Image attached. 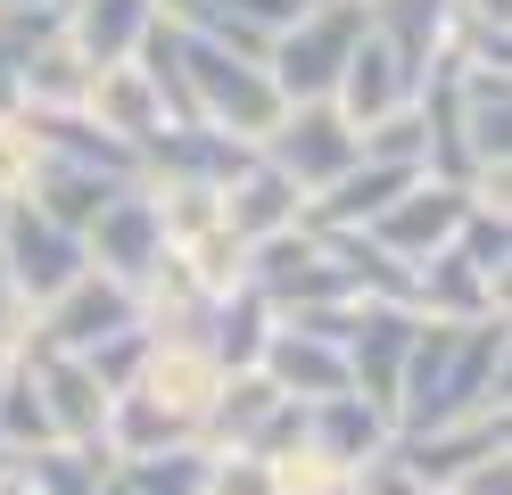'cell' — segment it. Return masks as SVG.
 <instances>
[{
	"label": "cell",
	"instance_id": "obj_1",
	"mask_svg": "<svg viewBox=\"0 0 512 495\" xmlns=\"http://www.w3.org/2000/svg\"><path fill=\"white\" fill-rule=\"evenodd\" d=\"M512 413V330L504 314L488 322H422L413 330V355H405V380H397V438L413 429H446V421H488Z\"/></svg>",
	"mask_w": 512,
	"mask_h": 495
},
{
	"label": "cell",
	"instance_id": "obj_2",
	"mask_svg": "<svg viewBox=\"0 0 512 495\" xmlns=\"http://www.w3.org/2000/svg\"><path fill=\"white\" fill-rule=\"evenodd\" d=\"M248 289L265 297L273 314H314V306H356V264H347V240L323 223H290L273 240L248 248Z\"/></svg>",
	"mask_w": 512,
	"mask_h": 495
},
{
	"label": "cell",
	"instance_id": "obj_3",
	"mask_svg": "<svg viewBox=\"0 0 512 495\" xmlns=\"http://www.w3.org/2000/svg\"><path fill=\"white\" fill-rule=\"evenodd\" d=\"M356 33H364V9L298 0V9L265 33V75H273V91H281V108H290V99H331L347 50H356Z\"/></svg>",
	"mask_w": 512,
	"mask_h": 495
},
{
	"label": "cell",
	"instance_id": "obj_4",
	"mask_svg": "<svg viewBox=\"0 0 512 495\" xmlns=\"http://www.w3.org/2000/svg\"><path fill=\"white\" fill-rule=\"evenodd\" d=\"M256 157H265L273 174H290L298 198H323L347 165H356V124H347L331 99H290L281 124L256 141Z\"/></svg>",
	"mask_w": 512,
	"mask_h": 495
},
{
	"label": "cell",
	"instance_id": "obj_5",
	"mask_svg": "<svg viewBox=\"0 0 512 495\" xmlns=\"http://www.w3.org/2000/svg\"><path fill=\"white\" fill-rule=\"evenodd\" d=\"M298 429H306V405L298 396H281L265 372H223L215 388V405L199 421V446H248V454H290L298 446Z\"/></svg>",
	"mask_w": 512,
	"mask_h": 495
},
{
	"label": "cell",
	"instance_id": "obj_6",
	"mask_svg": "<svg viewBox=\"0 0 512 495\" xmlns=\"http://www.w3.org/2000/svg\"><path fill=\"white\" fill-rule=\"evenodd\" d=\"M215 388H223V355L199 339V330H190V339H157V330H149V355H141V372H133V388H124V396L157 405L182 438H199Z\"/></svg>",
	"mask_w": 512,
	"mask_h": 495
},
{
	"label": "cell",
	"instance_id": "obj_7",
	"mask_svg": "<svg viewBox=\"0 0 512 495\" xmlns=\"http://www.w3.org/2000/svg\"><path fill=\"white\" fill-rule=\"evenodd\" d=\"M116 330H141V306H133V289H124V281L91 273V264L58 297L34 306V347H50V355H91V347H108Z\"/></svg>",
	"mask_w": 512,
	"mask_h": 495
},
{
	"label": "cell",
	"instance_id": "obj_8",
	"mask_svg": "<svg viewBox=\"0 0 512 495\" xmlns=\"http://www.w3.org/2000/svg\"><path fill=\"white\" fill-rule=\"evenodd\" d=\"M463 215H471V190H463V182H438V174H422L413 190H397L389 207H380V215L364 223V240H372L380 256H397L405 273H413L422 256H438V248L463 231Z\"/></svg>",
	"mask_w": 512,
	"mask_h": 495
},
{
	"label": "cell",
	"instance_id": "obj_9",
	"mask_svg": "<svg viewBox=\"0 0 512 495\" xmlns=\"http://www.w3.org/2000/svg\"><path fill=\"white\" fill-rule=\"evenodd\" d=\"M413 330H422V314H413V306H389V297H356V306H347V339H339V347H347V388L372 396L380 413L397 405Z\"/></svg>",
	"mask_w": 512,
	"mask_h": 495
},
{
	"label": "cell",
	"instance_id": "obj_10",
	"mask_svg": "<svg viewBox=\"0 0 512 495\" xmlns=\"http://www.w3.org/2000/svg\"><path fill=\"white\" fill-rule=\"evenodd\" d=\"M83 116L100 124L116 149H133V157H149V149H157V141H166V132L182 124V116H174V99H166V83H157L141 58H124V66H100V75H91V99H83Z\"/></svg>",
	"mask_w": 512,
	"mask_h": 495
},
{
	"label": "cell",
	"instance_id": "obj_11",
	"mask_svg": "<svg viewBox=\"0 0 512 495\" xmlns=\"http://www.w3.org/2000/svg\"><path fill=\"white\" fill-rule=\"evenodd\" d=\"M83 264L108 273V281H124V289H141L157 264H166V231H157V207H149L141 182H124L108 207L83 223Z\"/></svg>",
	"mask_w": 512,
	"mask_h": 495
},
{
	"label": "cell",
	"instance_id": "obj_12",
	"mask_svg": "<svg viewBox=\"0 0 512 495\" xmlns=\"http://www.w3.org/2000/svg\"><path fill=\"white\" fill-rule=\"evenodd\" d=\"M25 363H34L50 438H58V446H108V405H116V396L100 388L91 363H83V355H50V347H25Z\"/></svg>",
	"mask_w": 512,
	"mask_h": 495
},
{
	"label": "cell",
	"instance_id": "obj_13",
	"mask_svg": "<svg viewBox=\"0 0 512 495\" xmlns=\"http://www.w3.org/2000/svg\"><path fill=\"white\" fill-rule=\"evenodd\" d=\"M0 264H9V281L42 306V297H58L83 273V240L58 231L50 215H34V207H0Z\"/></svg>",
	"mask_w": 512,
	"mask_h": 495
},
{
	"label": "cell",
	"instance_id": "obj_14",
	"mask_svg": "<svg viewBox=\"0 0 512 495\" xmlns=\"http://www.w3.org/2000/svg\"><path fill=\"white\" fill-rule=\"evenodd\" d=\"M413 99H422V83H413V75H405V58L364 25V33H356V50H347V66H339V83H331V108L364 132V124H380V116L413 108Z\"/></svg>",
	"mask_w": 512,
	"mask_h": 495
},
{
	"label": "cell",
	"instance_id": "obj_15",
	"mask_svg": "<svg viewBox=\"0 0 512 495\" xmlns=\"http://www.w3.org/2000/svg\"><path fill=\"white\" fill-rule=\"evenodd\" d=\"M298 446H314L323 462H339V471H364V462H380L397 446V421L372 405V396H314L306 405V429H298Z\"/></svg>",
	"mask_w": 512,
	"mask_h": 495
},
{
	"label": "cell",
	"instance_id": "obj_16",
	"mask_svg": "<svg viewBox=\"0 0 512 495\" xmlns=\"http://www.w3.org/2000/svg\"><path fill=\"white\" fill-rule=\"evenodd\" d=\"M256 372H265L281 396H298V405H314V396H347V347L323 339L314 322H273Z\"/></svg>",
	"mask_w": 512,
	"mask_h": 495
},
{
	"label": "cell",
	"instance_id": "obj_17",
	"mask_svg": "<svg viewBox=\"0 0 512 495\" xmlns=\"http://www.w3.org/2000/svg\"><path fill=\"white\" fill-rule=\"evenodd\" d=\"M389 454H397L422 487H446L455 471H471V462L512 454V413H488V421H446V429H413V438H397Z\"/></svg>",
	"mask_w": 512,
	"mask_h": 495
},
{
	"label": "cell",
	"instance_id": "obj_18",
	"mask_svg": "<svg viewBox=\"0 0 512 495\" xmlns=\"http://www.w3.org/2000/svg\"><path fill=\"white\" fill-rule=\"evenodd\" d=\"M91 75H100V66L67 42V25H50L42 42L17 58V108H25V116H83Z\"/></svg>",
	"mask_w": 512,
	"mask_h": 495
},
{
	"label": "cell",
	"instance_id": "obj_19",
	"mask_svg": "<svg viewBox=\"0 0 512 495\" xmlns=\"http://www.w3.org/2000/svg\"><path fill=\"white\" fill-rule=\"evenodd\" d=\"M157 0H58V25H67V42L91 58V66H124L141 58V42L157 33Z\"/></svg>",
	"mask_w": 512,
	"mask_h": 495
},
{
	"label": "cell",
	"instance_id": "obj_20",
	"mask_svg": "<svg viewBox=\"0 0 512 495\" xmlns=\"http://www.w3.org/2000/svg\"><path fill=\"white\" fill-rule=\"evenodd\" d=\"M124 182H141V174H108V165H83V157H50V165H42V182L25 190V207L50 215L58 231H75V240H83V223L100 215Z\"/></svg>",
	"mask_w": 512,
	"mask_h": 495
},
{
	"label": "cell",
	"instance_id": "obj_21",
	"mask_svg": "<svg viewBox=\"0 0 512 495\" xmlns=\"http://www.w3.org/2000/svg\"><path fill=\"white\" fill-rule=\"evenodd\" d=\"M182 33H199V42H223V50H248L265 58V33L298 9V0H157Z\"/></svg>",
	"mask_w": 512,
	"mask_h": 495
},
{
	"label": "cell",
	"instance_id": "obj_22",
	"mask_svg": "<svg viewBox=\"0 0 512 495\" xmlns=\"http://www.w3.org/2000/svg\"><path fill=\"white\" fill-rule=\"evenodd\" d=\"M364 25L405 58V75H413V83H422L430 66L455 50V17H446V0H372Z\"/></svg>",
	"mask_w": 512,
	"mask_h": 495
},
{
	"label": "cell",
	"instance_id": "obj_23",
	"mask_svg": "<svg viewBox=\"0 0 512 495\" xmlns=\"http://www.w3.org/2000/svg\"><path fill=\"white\" fill-rule=\"evenodd\" d=\"M306 215V198L290 190V174H273L265 157H248L232 182H223V223L240 231V240L256 248V240H273V231H290Z\"/></svg>",
	"mask_w": 512,
	"mask_h": 495
},
{
	"label": "cell",
	"instance_id": "obj_24",
	"mask_svg": "<svg viewBox=\"0 0 512 495\" xmlns=\"http://www.w3.org/2000/svg\"><path fill=\"white\" fill-rule=\"evenodd\" d=\"M108 471H116V454H108V446H58V438L9 462L17 495H100Z\"/></svg>",
	"mask_w": 512,
	"mask_h": 495
},
{
	"label": "cell",
	"instance_id": "obj_25",
	"mask_svg": "<svg viewBox=\"0 0 512 495\" xmlns=\"http://www.w3.org/2000/svg\"><path fill=\"white\" fill-rule=\"evenodd\" d=\"M273 306H265V297H256L248 281L232 289V297H215V306H207V330H199V339L223 355V372H248V363L256 355H265V339H273Z\"/></svg>",
	"mask_w": 512,
	"mask_h": 495
},
{
	"label": "cell",
	"instance_id": "obj_26",
	"mask_svg": "<svg viewBox=\"0 0 512 495\" xmlns=\"http://www.w3.org/2000/svg\"><path fill=\"white\" fill-rule=\"evenodd\" d=\"M166 256H174V273H182L190 289H199L207 306H215V297H232V289L248 281V240H240L232 223H207L199 240H174Z\"/></svg>",
	"mask_w": 512,
	"mask_h": 495
},
{
	"label": "cell",
	"instance_id": "obj_27",
	"mask_svg": "<svg viewBox=\"0 0 512 495\" xmlns=\"http://www.w3.org/2000/svg\"><path fill=\"white\" fill-rule=\"evenodd\" d=\"M42 165H50V132H42V116L0 108V207H25V190L42 182Z\"/></svg>",
	"mask_w": 512,
	"mask_h": 495
},
{
	"label": "cell",
	"instance_id": "obj_28",
	"mask_svg": "<svg viewBox=\"0 0 512 495\" xmlns=\"http://www.w3.org/2000/svg\"><path fill=\"white\" fill-rule=\"evenodd\" d=\"M0 446H9V462L50 446V413H42V388H34V363L25 355L0 363Z\"/></svg>",
	"mask_w": 512,
	"mask_h": 495
},
{
	"label": "cell",
	"instance_id": "obj_29",
	"mask_svg": "<svg viewBox=\"0 0 512 495\" xmlns=\"http://www.w3.org/2000/svg\"><path fill=\"white\" fill-rule=\"evenodd\" d=\"M116 471H124V487H133V495H199V487H207V446L182 438V446H157V454L116 462Z\"/></svg>",
	"mask_w": 512,
	"mask_h": 495
},
{
	"label": "cell",
	"instance_id": "obj_30",
	"mask_svg": "<svg viewBox=\"0 0 512 495\" xmlns=\"http://www.w3.org/2000/svg\"><path fill=\"white\" fill-rule=\"evenodd\" d=\"M356 157L430 174V124H422V99H413V108H397V116H380V124H364V132H356Z\"/></svg>",
	"mask_w": 512,
	"mask_h": 495
},
{
	"label": "cell",
	"instance_id": "obj_31",
	"mask_svg": "<svg viewBox=\"0 0 512 495\" xmlns=\"http://www.w3.org/2000/svg\"><path fill=\"white\" fill-rule=\"evenodd\" d=\"M58 25V0H0V108H17V58Z\"/></svg>",
	"mask_w": 512,
	"mask_h": 495
},
{
	"label": "cell",
	"instance_id": "obj_32",
	"mask_svg": "<svg viewBox=\"0 0 512 495\" xmlns=\"http://www.w3.org/2000/svg\"><path fill=\"white\" fill-rule=\"evenodd\" d=\"M199 495H281L273 454H248V446H207V487H199Z\"/></svg>",
	"mask_w": 512,
	"mask_h": 495
},
{
	"label": "cell",
	"instance_id": "obj_33",
	"mask_svg": "<svg viewBox=\"0 0 512 495\" xmlns=\"http://www.w3.org/2000/svg\"><path fill=\"white\" fill-rule=\"evenodd\" d=\"M34 347V297L9 281V264H0V363H17Z\"/></svg>",
	"mask_w": 512,
	"mask_h": 495
},
{
	"label": "cell",
	"instance_id": "obj_34",
	"mask_svg": "<svg viewBox=\"0 0 512 495\" xmlns=\"http://www.w3.org/2000/svg\"><path fill=\"white\" fill-rule=\"evenodd\" d=\"M347 495H430V487L413 479V471H405L397 454H380V462H364V471L347 479Z\"/></svg>",
	"mask_w": 512,
	"mask_h": 495
},
{
	"label": "cell",
	"instance_id": "obj_35",
	"mask_svg": "<svg viewBox=\"0 0 512 495\" xmlns=\"http://www.w3.org/2000/svg\"><path fill=\"white\" fill-rule=\"evenodd\" d=\"M430 495H512V454H488V462H471V471H455L446 487Z\"/></svg>",
	"mask_w": 512,
	"mask_h": 495
},
{
	"label": "cell",
	"instance_id": "obj_36",
	"mask_svg": "<svg viewBox=\"0 0 512 495\" xmlns=\"http://www.w3.org/2000/svg\"><path fill=\"white\" fill-rule=\"evenodd\" d=\"M0 495H17V479H9V471H0Z\"/></svg>",
	"mask_w": 512,
	"mask_h": 495
},
{
	"label": "cell",
	"instance_id": "obj_37",
	"mask_svg": "<svg viewBox=\"0 0 512 495\" xmlns=\"http://www.w3.org/2000/svg\"><path fill=\"white\" fill-rule=\"evenodd\" d=\"M339 9H372V0H339Z\"/></svg>",
	"mask_w": 512,
	"mask_h": 495
},
{
	"label": "cell",
	"instance_id": "obj_38",
	"mask_svg": "<svg viewBox=\"0 0 512 495\" xmlns=\"http://www.w3.org/2000/svg\"><path fill=\"white\" fill-rule=\"evenodd\" d=\"M0 471H9V446H0Z\"/></svg>",
	"mask_w": 512,
	"mask_h": 495
}]
</instances>
